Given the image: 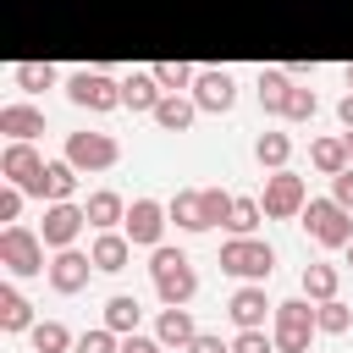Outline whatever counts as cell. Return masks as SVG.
<instances>
[{
  "label": "cell",
  "mask_w": 353,
  "mask_h": 353,
  "mask_svg": "<svg viewBox=\"0 0 353 353\" xmlns=\"http://www.w3.org/2000/svg\"><path fill=\"white\" fill-rule=\"evenodd\" d=\"M149 281H154V292H160V303H193V292H199V270H193V259L182 254V248H149Z\"/></svg>",
  "instance_id": "1"
},
{
  "label": "cell",
  "mask_w": 353,
  "mask_h": 353,
  "mask_svg": "<svg viewBox=\"0 0 353 353\" xmlns=\"http://www.w3.org/2000/svg\"><path fill=\"white\" fill-rule=\"evenodd\" d=\"M320 320H314V298H287L276 303L270 314V336H276V353H309Z\"/></svg>",
  "instance_id": "2"
},
{
  "label": "cell",
  "mask_w": 353,
  "mask_h": 353,
  "mask_svg": "<svg viewBox=\"0 0 353 353\" xmlns=\"http://www.w3.org/2000/svg\"><path fill=\"white\" fill-rule=\"evenodd\" d=\"M44 237L33 232V226H22V221H11L6 232H0V265L11 270V276H44L50 265H44Z\"/></svg>",
  "instance_id": "3"
},
{
  "label": "cell",
  "mask_w": 353,
  "mask_h": 353,
  "mask_svg": "<svg viewBox=\"0 0 353 353\" xmlns=\"http://www.w3.org/2000/svg\"><path fill=\"white\" fill-rule=\"evenodd\" d=\"M221 270H226V276H243V281H270L276 248H270L265 237H226V243H221Z\"/></svg>",
  "instance_id": "4"
},
{
  "label": "cell",
  "mask_w": 353,
  "mask_h": 353,
  "mask_svg": "<svg viewBox=\"0 0 353 353\" xmlns=\"http://www.w3.org/2000/svg\"><path fill=\"white\" fill-rule=\"evenodd\" d=\"M298 221H303V232H309L320 248H347V243H353V210H342L336 199H309Z\"/></svg>",
  "instance_id": "5"
},
{
  "label": "cell",
  "mask_w": 353,
  "mask_h": 353,
  "mask_svg": "<svg viewBox=\"0 0 353 353\" xmlns=\"http://www.w3.org/2000/svg\"><path fill=\"white\" fill-rule=\"evenodd\" d=\"M66 99H72L77 110H88V116H105V110L121 105V77H110V72H99V66H83V72H72Z\"/></svg>",
  "instance_id": "6"
},
{
  "label": "cell",
  "mask_w": 353,
  "mask_h": 353,
  "mask_svg": "<svg viewBox=\"0 0 353 353\" xmlns=\"http://www.w3.org/2000/svg\"><path fill=\"white\" fill-rule=\"evenodd\" d=\"M259 204H265V215L270 221H292V215H303V204H309V188H303V176L298 171H270L265 176V193H259Z\"/></svg>",
  "instance_id": "7"
},
{
  "label": "cell",
  "mask_w": 353,
  "mask_h": 353,
  "mask_svg": "<svg viewBox=\"0 0 353 353\" xmlns=\"http://www.w3.org/2000/svg\"><path fill=\"white\" fill-rule=\"evenodd\" d=\"M66 160L77 171H110L121 160V143L110 132H66Z\"/></svg>",
  "instance_id": "8"
},
{
  "label": "cell",
  "mask_w": 353,
  "mask_h": 353,
  "mask_svg": "<svg viewBox=\"0 0 353 353\" xmlns=\"http://www.w3.org/2000/svg\"><path fill=\"white\" fill-rule=\"evenodd\" d=\"M165 221H171V210H165L160 199H132V204H127V221H121V232L132 237V248H160V237H165Z\"/></svg>",
  "instance_id": "9"
},
{
  "label": "cell",
  "mask_w": 353,
  "mask_h": 353,
  "mask_svg": "<svg viewBox=\"0 0 353 353\" xmlns=\"http://www.w3.org/2000/svg\"><path fill=\"white\" fill-rule=\"evenodd\" d=\"M44 165H50V160H44L33 143H22V138H11V143L0 149V176H6V182H17V188H28V193H39Z\"/></svg>",
  "instance_id": "10"
},
{
  "label": "cell",
  "mask_w": 353,
  "mask_h": 353,
  "mask_svg": "<svg viewBox=\"0 0 353 353\" xmlns=\"http://www.w3.org/2000/svg\"><path fill=\"white\" fill-rule=\"evenodd\" d=\"M83 226H88V210L72 204V199H61V204H44V226H39V237H44L50 248H72Z\"/></svg>",
  "instance_id": "11"
},
{
  "label": "cell",
  "mask_w": 353,
  "mask_h": 353,
  "mask_svg": "<svg viewBox=\"0 0 353 353\" xmlns=\"http://www.w3.org/2000/svg\"><path fill=\"white\" fill-rule=\"evenodd\" d=\"M94 270H99V265H94V254H83V248H55V259H50V270H44V276H50V287H55V292H66V298H72V292H83V287H88V276H94Z\"/></svg>",
  "instance_id": "12"
},
{
  "label": "cell",
  "mask_w": 353,
  "mask_h": 353,
  "mask_svg": "<svg viewBox=\"0 0 353 353\" xmlns=\"http://www.w3.org/2000/svg\"><path fill=\"white\" fill-rule=\"evenodd\" d=\"M226 314H232L237 331H254V325H265V314H276V303L265 298V281H243V287L226 298Z\"/></svg>",
  "instance_id": "13"
},
{
  "label": "cell",
  "mask_w": 353,
  "mask_h": 353,
  "mask_svg": "<svg viewBox=\"0 0 353 353\" xmlns=\"http://www.w3.org/2000/svg\"><path fill=\"white\" fill-rule=\"evenodd\" d=\"M193 99H199V110H232L237 105V77L226 72V66H210V72H199V83H193Z\"/></svg>",
  "instance_id": "14"
},
{
  "label": "cell",
  "mask_w": 353,
  "mask_h": 353,
  "mask_svg": "<svg viewBox=\"0 0 353 353\" xmlns=\"http://www.w3.org/2000/svg\"><path fill=\"white\" fill-rule=\"evenodd\" d=\"M88 254H94V265H99L105 276H116V270L132 265V237H127V232H94Z\"/></svg>",
  "instance_id": "15"
},
{
  "label": "cell",
  "mask_w": 353,
  "mask_h": 353,
  "mask_svg": "<svg viewBox=\"0 0 353 353\" xmlns=\"http://www.w3.org/2000/svg\"><path fill=\"white\" fill-rule=\"evenodd\" d=\"M165 99V88L154 83V72H127L121 77V105L138 110V116H154V105Z\"/></svg>",
  "instance_id": "16"
},
{
  "label": "cell",
  "mask_w": 353,
  "mask_h": 353,
  "mask_svg": "<svg viewBox=\"0 0 353 353\" xmlns=\"http://www.w3.org/2000/svg\"><path fill=\"white\" fill-rule=\"evenodd\" d=\"M0 132H6V138H22V143H33V138L44 132V110H39V105H22V99H11V105H0Z\"/></svg>",
  "instance_id": "17"
},
{
  "label": "cell",
  "mask_w": 353,
  "mask_h": 353,
  "mask_svg": "<svg viewBox=\"0 0 353 353\" xmlns=\"http://www.w3.org/2000/svg\"><path fill=\"white\" fill-rule=\"evenodd\" d=\"M77 193V165L61 154V160H50L44 165V176H39V193L33 199H44V204H61V199H72Z\"/></svg>",
  "instance_id": "18"
},
{
  "label": "cell",
  "mask_w": 353,
  "mask_h": 353,
  "mask_svg": "<svg viewBox=\"0 0 353 353\" xmlns=\"http://www.w3.org/2000/svg\"><path fill=\"white\" fill-rule=\"evenodd\" d=\"M83 210H88V226H94V232H116V226L127 221V199H121L116 188L88 193V204H83Z\"/></svg>",
  "instance_id": "19"
},
{
  "label": "cell",
  "mask_w": 353,
  "mask_h": 353,
  "mask_svg": "<svg viewBox=\"0 0 353 353\" xmlns=\"http://www.w3.org/2000/svg\"><path fill=\"white\" fill-rule=\"evenodd\" d=\"M154 336H160L165 347H188V342L199 336V325H193L188 303H165V309H160V320H154Z\"/></svg>",
  "instance_id": "20"
},
{
  "label": "cell",
  "mask_w": 353,
  "mask_h": 353,
  "mask_svg": "<svg viewBox=\"0 0 353 353\" xmlns=\"http://www.w3.org/2000/svg\"><path fill=\"white\" fill-rule=\"evenodd\" d=\"M193 116H199V99H188V94H165V99L154 105V127H160V132H188Z\"/></svg>",
  "instance_id": "21"
},
{
  "label": "cell",
  "mask_w": 353,
  "mask_h": 353,
  "mask_svg": "<svg viewBox=\"0 0 353 353\" xmlns=\"http://www.w3.org/2000/svg\"><path fill=\"white\" fill-rule=\"evenodd\" d=\"M287 94H292V77L281 66H265L259 72V105H265V116H287Z\"/></svg>",
  "instance_id": "22"
},
{
  "label": "cell",
  "mask_w": 353,
  "mask_h": 353,
  "mask_svg": "<svg viewBox=\"0 0 353 353\" xmlns=\"http://www.w3.org/2000/svg\"><path fill=\"white\" fill-rule=\"evenodd\" d=\"M309 165H314L320 176L347 171V165H353V160H347V138H314V143H309Z\"/></svg>",
  "instance_id": "23"
},
{
  "label": "cell",
  "mask_w": 353,
  "mask_h": 353,
  "mask_svg": "<svg viewBox=\"0 0 353 353\" xmlns=\"http://www.w3.org/2000/svg\"><path fill=\"white\" fill-rule=\"evenodd\" d=\"M33 325H39V320H33V303L6 281V287H0V331H33Z\"/></svg>",
  "instance_id": "24"
},
{
  "label": "cell",
  "mask_w": 353,
  "mask_h": 353,
  "mask_svg": "<svg viewBox=\"0 0 353 353\" xmlns=\"http://www.w3.org/2000/svg\"><path fill=\"white\" fill-rule=\"evenodd\" d=\"M138 320H143V303H138L132 292H110V298H105V325H110V331L132 336V331H138Z\"/></svg>",
  "instance_id": "25"
},
{
  "label": "cell",
  "mask_w": 353,
  "mask_h": 353,
  "mask_svg": "<svg viewBox=\"0 0 353 353\" xmlns=\"http://www.w3.org/2000/svg\"><path fill=\"white\" fill-rule=\"evenodd\" d=\"M165 210H171V221H176L182 232H210V226H204V204H199V188H176Z\"/></svg>",
  "instance_id": "26"
},
{
  "label": "cell",
  "mask_w": 353,
  "mask_h": 353,
  "mask_svg": "<svg viewBox=\"0 0 353 353\" xmlns=\"http://www.w3.org/2000/svg\"><path fill=\"white\" fill-rule=\"evenodd\" d=\"M336 287H342V270H336V265H325V259L303 265V298L325 303V298H336Z\"/></svg>",
  "instance_id": "27"
},
{
  "label": "cell",
  "mask_w": 353,
  "mask_h": 353,
  "mask_svg": "<svg viewBox=\"0 0 353 353\" xmlns=\"http://www.w3.org/2000/svg\"><path fill=\"white\" fill-rule=\"evenodd\" d=\"M28 336H33V353H72V347H77V336H72L61 320H39Z\"/></svg>",
  "instance_id": "28"
},
{
  "label": "cell",
  "mask_w": 353,
  "mask_h": 353,
  "mask_svg": "<svg viewBox=\"0 0 353 353\" xmlns=\"http://www.w3.org/2000/svg\"><path fill=\"white\" fill-rule=\"evenodd\" d=\"M287 154H292V138H287V132H259V143H254V160H259V165L281 171Z\"/></svg>",
  "instance_id": "29"
},
{
  "label": "cell",
  "mask_w": 353,
  "mask_h": 353,
  "mask_svg": "<svg viewBox=\"0 0 353 353\" xmlns=\"http://www.w3.org/2000/svg\"><path fill=\"white\" fill-rule=\"evenodd\" d=\"M199 204H204V226H226L237 193H226V188H199Z\"/></svg>",
  "instance_id": "30"
},
{
  "label": "cell",
  "mask_w": 353,
  "mask_h": 353,
  "mask_svg": "<svg viewBox=\"0 0 353 353\" xmlns=\"http://www.w3.org/2000/svg\"><path fill=\"white\" fill-rule=\"evenodd\" d=\"M259 221H265V204H259V199H237V204H232L226 232H232V237H254V232H259Z\"/></svg>",
  "instance_id": "31"
},
{
  "label": "cell",
  "mask_w": 353,
  "mask_h": 353,
  "mask_svg": "<svg viewBox=\"0 0 353 353\" xmlns=\"http://www.w3.org/2000/svg\"><path fill=\"white\" fill-rule=\"evenodd\" d=\"M149 72H154V83H160L165 94H182L188 83H199V72H193L188 61H160V66H149Z\"/></svg>",
  "instance_id": "32"
},
{
  "label": "cell",
  "mask_w": 353,
  "mask_h": 353,
  "mask_svg": "<svg viewBox=\"0 0 353 353\" xmlns=\"http://www.w3.org/2000/svg\"><path fill=\"white\" fill-rule=\"evenodd\" d=\"M314 320H320L325 336H342V331L353 325V309H347L342 298H325V303H314Z\"/></svg>",
  "instance_id": "33"
},
{
  "label": "cell",
  "mask_w": 353,
  "mask_h": 353,
  "mask_svg": "<svg viewBox=\"0 0 353 353\" xmlns=\"http://www.w3.org/2000/svg\"><path fill=\"white\" fill-rule=\"evenodd\" d=\"M72 353H121V331H110V325L99 320L94 331H83V336H77V347H72Z\"/></svg>",
  "instance_id": "34"
},
{
  "label": "cell",
  "mask_w": 353,
  "mask_h": 353,
  "mask_svg": "<svg viewBox=\"0 0 353 353\" xmlns=\"http://www.w3.org/2000/svg\"><path fill=\"white\" fill-rule=\"evenodd\" d=\"M11 77L33 94V88H50V83H55V66H50V61H17V66H11Z\"/></svg>",
  "instance_id": "35"
},
{
  "label": "cell",
  "mask_w": 353,
  "mask_h": 353,
  "mask_svg": "<svg viewBox=\"0 0 353 353\" xmlns=\"http://www.w3.org/2000/svg\"><path fill=\"white\" fill-rule=\"evenodd\" d=\"M314 110H320L314 88H298V83H292V94H287V121H309Z\"/></svg>",
  "instance_id": "36"
},
{
  "label": "cell",
  "mask_w": 353,
  "mask_h": 353,
  "mask_svg": "<svg viewBox=\"0 0 353 353\" xmlns=\"http://www.w3.org/2000/svg\"><path fill=\"white\" fill-rule=\"evenodd\" d=\"M232 353H276V336H265V325L237 331V336H232Z\"/></svg>",
  "instance_id": "37"
},
{
  "label": "cell",
  "mask_w": 353,
  "mask_h": 353,
  "mask_svg": "<svg viewBox=\"0 0 353 353\" xmlns=\"http://www.w3.org/2000/svg\"><path fill=\"white\" fill-rule=\"evenodd\" d=\"M22 199H28V188H17V182H6V188H0V221H6V226L22 215Z\"/></svg>",
  "instance_id": "38"
},
{
  "label": "cell",
  "mask_w": 353,
  "mask_h": 353,
  "mask_svg": "<svg viewBox=\"0 0 353 353\" xmlns=\"http://www.w3.org/2000/svg\"><path fill=\"white\" fill-rule=\"evenodd\" d=\"M331 199H336V204H342V210H353V165H347V171H336V176H331Z\"/></svg>",
  "instance_id": "39"
},
{
  "label": "cell",
  "mask_w": 353,
  "mask_h": 353,
  "mask_svg": "<svg viewBox=\"0 0 353 353\" xmlns=\"http://www.w3.org/2000/svg\"><path fill=\"white\" fill-rule=\"evenodd\" d=\"M121 353H165V342H160V336L132 331V336H121Z\"/></svg>",
  "instance_id": "40"
},
{
  "label": "cell",
  "mask_w": 353,
  "mask_h": 353,
  "mask_svg": "<svg viewBox=\"0 0 353 353\" xmlns=\"http://www.w3.org/2000/svg\"><path fill=\"white\" fill-rule=\"evenodd\" d=\"M182 353H232V342H221V336H210V331H199Z\"/></svg>",
  "instance_id": "41"
},
{
  "label": "cell",
  "mask_w": 353,
  "mask_h": 353,
  "mask_svg": "<svg viewBox=\"0 0 353 353\" xmlns=\"http://www.w3.org/2000/svg\"><path fill=\"white\" fill-rule=\"evenodd\" d=\"M336 116H342V127H347V132H353V88H347V94H342V105H336Z\"/></svg>",
  "instance_id": "42"
},
{
  "label": "cell",
  "mask_w": 353,
  "mask_h": 353,
  "mask_svg": "<svg viewBox=\"0 0 353 353\" xmlns=\"http://www.w3.org/2000/svg\"><path fill=\"white\" fill-rule=\"evenodd\" d=\"M342 77H347V88H353V61H347V72H342Z\"/></svg>",
  "instance_id": "43"
},
{
  "label": "cell",
  "mask_w": 353,
  "mask_h": 353,
  "mask_svg": "<svg viewBox=\"0 0 353 353\" xmlns=\"http://www.w3.org/2000/svg\"><path fill=\"white\" fill-rule=\"evenodd\" d=\"M342 138H347V160H353V132H342Z\"/></svg>",
  "instance_id": "44"
},
{
  "label": "cell",
  "mask_w": 353,
  "mask_h": 353,
  "mask_svg": "<svg viewBox=\"0 0 353 353\" xmlns=\"http://www.w3.org/2000/svg\"><path fill=\"white\" fill-rule=\"evenodd\" d=\"M347 265H353V243H347Z\"/></svg>",
  "instance_id": "45"
}]
</instances>
